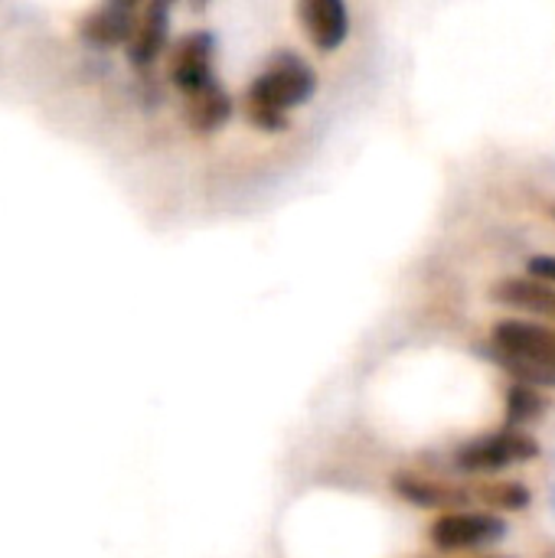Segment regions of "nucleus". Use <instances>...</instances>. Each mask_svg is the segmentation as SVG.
<instances>
[{"label":"nucleus","instance_id":"1","mask_svg":"<svg viewBox=\"0 0 555 558\" xmlns=\"http://www.w3.org/2000/svg\"><path fill=\"white\" fill-rule=\"evenodd\" d=\"M314 85H317L314 69L301 56L281 52L249 85V92H245V114L262 131H281L288 111L304 105L314 95Z\"/></svg>","mask_w":555,"mask_h":558},{"label":"nucleus","instance_id":"2","mask_svg":"<svg viewBox=\"0 0 555 558\" xmlns=\"http://www.w3.org/2000/svg\"><path fill=\"white\" fill-rule=\"evenodd\" d=\"M536 454H540V445L527 432L504 428V432H491L484 438L461 445L455 454V464L461 474H497L514 464L533 461Z\"/></svg>","mask_w":555,"mask_h":558},{"label":"nucleus","instance_id":"3","mask_svg":"<svg viewBox=\"0 0 555 558\" xmlns=\"http://www.w3.org/2000/svg\"><path fill=\"white\" fill-rule=\"evenodd\" d=\"M507 536V523L497 513H481V510H458V513H442L429 539L442 553H481L497 546Z\"/></svg>","mask_w":555,"mask_h":558},{"label":"nucleus","instance_id":"4","mask_svg":"<svg viewBox=\"0 0 555 558\" xmlns=\"http://www.w3.org/2000/svg\"><path fill=\"white\" fill-rule=\"evenodd\" d=\"M213 49H216V39L206 29H193L173 46V52H170V78L186 98H193V95L206 92L209 85H216Z\"/></svg>","mask_w":555,"mask_h":558},{"label":"nucleus","instance_id":"5","mask_svg":"<svg viewBox=\"0 0 555 558\" xmlns=\"http://www.w3.org/2000/svg\"><path fill=\"white\" fill-rule=\"evenodd\" d=\"M497 360H546L555 363V327L536 320H500L491 330Z\"/></svg>","mask_w":555,"mask_h":558},{"label":"nucleus","instance_id":"6","mask_svg":"<svg viewBox=\"0 0 555 558\" xmlns=\"http://www.w3.org/2000/svg\"><path fill=\"white\" fill-rule=\"evenodd\" d=\"M301 26L321 52H334L350 36V10L343 0H304Z\"/></svg>","mask_w":555,"mask_h":558},{"label":"nucleus","instance_id":"7","mask_svg":"<svg viewBox=\"0 0 555 558\" xmlns=\"http://www.w3.org/2000/svg\"><path fill=\"white\" fill-rule=\"evenodd\" d=\"M491 298L497 304H504V307L543 317L546 324L555 327V284H550V281H540V278H507V281H500L491 291Z\"/></svg>","mask_w":555,"mask_h":558},{"label":"nucleus","instance_id":"8","mask_svg":"<svg viewBox=\"0 0 555 558\" xmlns=\"http://www.w3.org/2000/svg\"><path fill=\"white\" fill-rule=\"evenodd\" d=\"M137 20H141V16L134 13L131 3H121V0L101 3V7H95V10L85 13V20H82V36H85L88 43H95V46H118V43H124V39L134 36Z\"/></svg>","mask_w":555,"mask_h":558},{"label":"nucleus","instance_id":"9","mask_svg":"<svg viewBox=\"0 0 555 558\" xmlns=\"http://www.w3.org/2000/svg\"><path fill=\"white\" fill-rule=\"evenodd\" d=\"M396 490H399L402 500H409L412 507H422V510H445V513H458V510L471 500V490H461V487L445 484V481L419 477V474H402V477H396Z\"/></svg>","mask_w":555,"mask_h":558},{"label":"nucleus","instance_id":"10","mask_svg":"<svg viewBox=\"0 0 555 558\" xmlns=\"http://www.w3.org/2000/svg\"><path fill=\"white\" fill-rule=\"evenodd\" d=\"M167 33H170V7L167 3H150L137 20V29L131 36V46H128V59L137 69L154 65L157 56L167 46Z\"/></svg>","mask_w":555,"mask_h":558},{"label":"nucleus","instance_id":"11","mask_svg":"<svg viewBox=\"0 0 555 558\" xmlns=\"http://www.w3.org/2000/svg\"><path fill=\"white\" fill-rule=\"evenodd\" d=\"M232 118V95L216 82L206 92L186 98V121L196 134H213Z\"/></svg>","mask_w":555,"mask_h":558},{"label":"nucleus","instance_id":"12","mask_svg":"<svg viewBox=\"0 0 555 558\" xmlns=\"http://www.w3.org/2000/svg\"><path fill=\"white\" fill-rule=\"evenodd\" d=\"M546 412V396L540 389H530V386H520L514 383L510 392H507V428H527V425H536Z\"/></svg>","mask_w":555,"mask_h":558},{"label":"nucleus","instance_id":"13","mask_svg":"<svg viewBox=\"0 0 555 558\" xmlns=\"http://www.w3.org/2000/svg\"><path fill=\"white\" fill-rule=\"evenodd\" d=\"M474 497H481L487 507L494 510H507V513H520L533 504V494L527 484L520 481H494V484H484L474 490Z\"/></svg>","mask_w":555,"mask_h":558},{"label":"nucleus","instance_id":"14","mask_svg":"<svg viewBox=\"0 0 555 558\" xmlns=\"http://www.w3.org/2000/svg\"><path fill=\"white\" fill-rule=\"evenodd\" d=\"M514 383L530 386V389H555V363L546 360H497Z\"/></svg>","mask_w":555,"mask_h":558},{"label":"nucleus","instance_id":"15","mask_svg":"<svg viewBox=\"0 0 555 558\" xmlns=\"http://www.w3.org/2000/svg\"><path fill=\"white\" fill-rule=\"evenodd\" d=\"M527 271H530V278H540V281L555 284V255H533L527 262Z\"/></svg>","mask_w":555,"mask_h":558},{"label":"nucleus","instance_id":"16","mask_svg":"<svg viewBox=\"0 0 555 558\" xmlns=\"http://www.w3.org/2000/svg\"><path fill=\"white\" fill-rule=\"evenodd\" d=\"M481 558H510V556H481Z\"/></svg>","mask_w":555,"mask_h":558}]
</instances>
